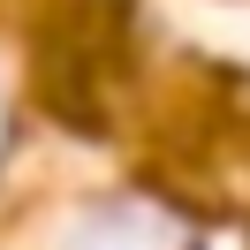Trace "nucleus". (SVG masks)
Returning a JSON list of instances; mask_svg holds the SVG:
<instances>
[{
    "label": "nucleus",
    "instance_id": "f257e3e1",
    "mask_svg": "<svg viewBox=\"0 0 250 250\" xmlns=\"http://www.w3.org/2000/svg\"><path fill=\"white\" fill-rule=\"evenodd\" d=\"M46 250H197V243H189L182 212H167L159 197H99Z\"/></svg>",
    "mask_w": 250,
    "mask_h": 250
},
{
    "label": "nucleus",
    "instance_id": "f03ea898",
    "mask_svg": "<svg viewBox=\"0 0 250 250\" xmlns=\"http://www.w3.org/2000/svg\"><path fill=\"white\" fill-rule=\"evenodd\" d=\"M8 137H16V114H8V91H0V159H8Z\"/></svg>",
    "mask_w": 250,
    "mask_h": 250
}]
</instances>
